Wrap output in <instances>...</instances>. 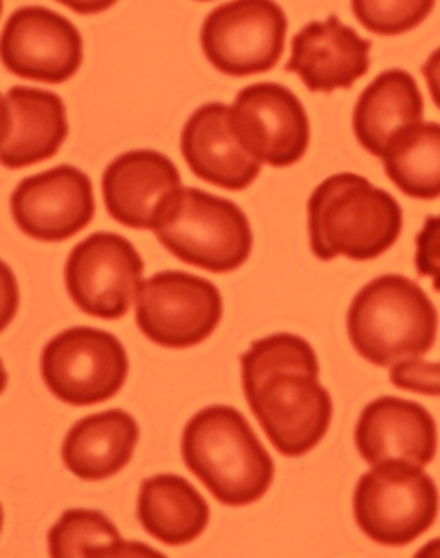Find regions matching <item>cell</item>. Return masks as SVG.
<instances>
[{
  "label": "cell",
  "instance_id": "obj_6",
  "mask_svg": "<svg viewBox=\"0 0 440 558\" xmlns=\"http://www.w3.org/2000/svg\"><path fill=\"white\" fill-rule=\"evenodd\" d=\"M354 514L371 541L404 547L432 527L439 514V489L420 466L384 463L358 480Z\"/></svg>",
  "mask_w": 440,
  "mask_h": 558
},
{
  "label": "cell",
  "instance_id": "obj_9",
  "mask_svg": "<svg viewBox=\"0 0 440 558\" xmlns=\"http://www.w3.org/2000/svg\"><path fill=\"white\" fill-rule=\"evenodd\" d=\"M288 21L274 2H231L203 24L200 47L220 73L247 77L267 73L284 53Z\"/></svg>",
  "mask_w": 440,
  "mask_h": 558
},
{
  "label": "cell",
  "instance_id": "obj_13",
  "mask_svg": "<svg viewBox=\"0 0 440 558\" xmlns=\"http://www.w3.org/2000/svg\"><path fill=\"white\" fill-rule=\"evenodd\" d=\"M11 210L25 235L41 242H63L93 222V183L77 168L61 165L25 178L12 193Z\"/></svg>",
  "mask_w": 440,
  "mask_h": 558
},
{
  "label": "cell",
  "instance_id": "obj_15",
  "mask_svg": "<svg viewBox=\"0 0 440 558\" xmlns=\"http://www.w3.org/2000/svg\"><path fill=\"white\" fill-rule=\"evenodd\" d=\"M371 41L330 15L294 35L286 71L296 73L310 93L351 89L370 68Z\"/></svg>",
  "mask_w": 440,
  "mask_h": 558
},
{
  "label": "cell",
  "instance_id": "obj_2",
  "mask_svg": "<svg viewBox=\"0 0 440 558\" xmlns=\"http://www.w3.org/2000/svg\"><path fill=\"white\" fill-rule=\"evenodd\" d=\"M181 453L187 470L225 506H248L273 483L274 463L245 415L209 405L184 427Z\"/></svg>",
  "mask_w": 440,
  "mask_h": 558
},
{
  "label": "cell",
  "instance_id": "obj_14",
  "mask_svg": "<svg viewBox=\"0 0 440 558\" xmlns=\"http://www.w3.org/2000/svg\"><path fill=\"white\" fill-rule=\"evenodd\" d=\"M355 446L370 466L410 463L423 469L436 459V421L419 402L383 396L362 411Z\"/></svg>",
  "mask_w": 440,
  "mask_h": 558
},
{
  "label": "cell",
  "instance_id": "obj_18",
  "mask_svg": "<svg viewBox=\"0 0 440 558\" xmlns=\"http://www.w3.org/2000/svg\"><path fill=\"white\" fill-rule=\"evenodd\" d=\"M180 187L176 165L155 150L127 151L102 174L107 213L131 229L151 230L157 210Z\"/></svg>",
  "mask_w": 440,
  "mask_h": 558
},
{
  "label": "cell",
  "instance_id": "obj_22",
  "mask_svg": "<svg viewBox=\"0 0 440 558\" xmlns=\"http://www.w3.org/2000/svg\"><path fill=\"white\" fill-rule=\"evenodd\" d=\"M388 178L401 193L420 201L440 197V125L426 122L398 136L383 157Z\"/></svg>",
  "mask_w": 440,
  "mask_h": 558
},
{
  "label": "cell",
  "instance_id": "obj_5",
  "mask_svg": "<svg viewBox=\"0 0 440 558\" xmlns=\"http://www.w3.org/2000/svg\"><path fill=\"white\" fill-rule=\"evenodd\" d=\"M151 230L171 255L217 275L241 268L254 248L244 210L197 187L174 191L157 210Z\"/></svg>",
  "mask_w": 440,
  "mask_h": 558
},
{
  "label": "cell",
  "instance_id": "obj_24",
  "mask_svg": "<svg viewBox=\"0 0 440 558\" xmlns=\"http://www.w3.org/2000/svg\"><path fill=\"white\" fill-rule=\"evenodd\" d=\"M433 2H352L357 21L371 34L393 37L406 34L426 21Z\"/></svg>",
  "mask_w": 440,
  "mask_h": 558
},
{
  "label": "cell",
  "instance_id": "obj_16",
  "mask_svg": "<svg viewBox=\"0 0 440 558\" xmlns=\"http://www.w3.org/2000/svg\"><path fill=\"white\" fill-rule=\"evenodd\" d=\"M66 107L51 90L15 86L2 97L0 161L21 170L50 160L66 140Z\"/></svg>",
  "mask_w": 440,
  "mask_h": 558
},
{
  "label": "cell",
  "instance_id": "obj_25",
  "mask_svg": "<svg viewBox=\"0 0 440 558\" xmlns=\"http://www.w3.org/2000/svg\"><path fill=\"white\" fill-rule=\"evenodd\" d=\"M391 383L404 391L440 398V363L411 362L400 363L391 369Z\"/></svg>",
  "mask_w": 440,
  "mask_h": 558
},
{
  "label": "cell",
  "instance_id": "obj_27",
  "mask_svg": "<svg viewBox=\"0 0 440 558\" xmlns=\"http://www.w3.org/2000/svg\"><path fill=\"white\" fill-rule=\"evenodd\" d=\"M423 74L426 77L430 97L440 109V48L430 54L429 60L423 66Z\"/></svg>",
  "mask_w": 440,
  "mask_h": 558
},
{
  "label": "cell",
  "instance_id": "obj_4",
  "mask_svg": "<svg viewBox=\"0 0 440 558\" xmlns=\"http://www.w3.org/2000/svg\"><path fill=\"white\" fill-rule=\"evenodd\" d=\"M439 314L423 288L401 275H383L362 288L347 314L358 355L375 366L426 355L437 339Z\"/></svg>",
  "mask_w": 440,
  "mask_h": 558
},
{
  "label": "cell",
  "instance_id": "obj_20",
  "mask_svg": "<svg viewBox=\"0 0 440 558\" xmlns=\"http://www.w3.org/2000/svg\"><path fill=\"white\" fill-rule=\"evenodd\" d=\"M423 113L424 99L416 80L407 71H384L355 104V136L368 154L383 158L398 136L419 125Z\"/></svg>",
  "mask_w": 440,
  "mask_h": 558
},
{
  "label": "cell",
  "instance_id": "obj_26",
  "mask_svg": "<svg viewBox=\"0 0 440 558\" xmlns=\"http://www.w3.org/2000/svg\"><path fill=\"white\" fill-rule=\"evenodd\" d=\"M416 246L417 275L432 278L433 290L440 293V216L427 217Z\"/></svg>",
  "mask_w": 440,
  "mask_h": 558
},
{
  "label": "cell",
  "instance_id": "obj_1",
  "mask_svg": "<svg viewBox=\"0 0 440 558\" xmlns=\"http://www.w3.org/2000/svg\"><path fill=\"white\" fill-rule=\"evenodd\" d=\"M241 363L245 398L271 446L290 459L316 449L332 423L334 404L320 385L310 343L274 333L252 343Z\"/></svg>",
  "mask_w": 440,
  "mask_h": 558
},
{
  "label": "cell",
  "instance_id": "obj_21",
  "mask_svg": "<svg viewBox=\"0 0 440 558\" xmlns=\"http://www.w3.org/2000/svg\"><path fill=\"white\" fill-rule=\"evenodd\" d=\"M137 515L151 537L176 547L196 541L206 531L210 509L183 476L157 475L142 483Z\"/></svg>",
  "mask_w": 440,
  "mask_h": 558
},
{
  "label": "cell",
  "instance_id": "obj_7",
  "mask_svg": "<svg viewBox=\"0 0 440 558\" xmlns=\"http://www.w3.org/2000/svg\"><path fill=\"white\" fill-rule=\"evenodd\" d=\"M41 378L66 404H100L114 398L129 375V356L118 337L94 327H73L41 352Z\"/></svg>",
  "mask_w": 440,
  "mask_h": 558
},
{
  "label": "cell",
  "instance_id": "obj_8",
  "mask_svg": "<svg viewBox=\"0 0 440 558\" xmlns=\"http://www.w3.org/2000/svg\"><path fill=\"white\" fill-rule=\"evenodd\" d=\"M222 311L216 284L191 272L161 271L142 283L135 320L157 345L190 349L212 336Z\"/></svg>",
  "mask_w": 440,
  "mask_h": 558
},
{
  "label": "cell",
  "instance_id": "obj_10",
  "mask_svg": "<svg viewBox=\"0 0 440 558\" xmlns=\"http://www.w3.org/2000/svg\"><path fill=\"white\" fill-rule=\"evenodd\" d=\"M144 269V259L125 236L97 232L77 243L68 256L64 283L84 314L115 320L127 316Z\"/></svg>",
  "mask_w": 440,
  "mask_h": 558
},
{
  "label": "cell",
  "instance_id": "obj_12",
  "mask_svg": "<svg viewBox=\"0 0 440 558\" xmlns=\"http://www.w3.org/2000/svg\"><path fill=\"white\" fill-rule=\"evenodd\" d=\"M0 54L5 70L22 80L66 83L83 63V37L63 15L28 5L5 22Z\"/></svg>",
  "mask_w": 440,
  "mask_h": 558
},
{
  "label": "cell",
  "instance_id": "obj_3",
  "mask_svg": "<svg viewBox=\"0 0 440 558\" xmlns=\"http://www.w3.org/2000/svg\"><path fill=\"white\" fill-rule=\"evenodd\" d=\"M310 250L322 262H368L387 253L403 230V209L360 174L327 178L307 203Z\"/></svg>",
  "mask_w": 440,
  "mask_h": 558
},
{
  "label": "cell",
  "instance_id": "obj_19",
  "mask_svg": "<svg viewBox=\"0 0 440 558\" xmlns=\"http://www.w3.org/2000/svg\"><path fill=\"white\" fill-rule=\"evenodd\" d=\"M137 421L122 409L87 415L74 424L61 449L64 466L84 482L118 475L137 449Z\"/></svg>",
  "mask_w": 440,
  "mask_h": 558
},
{
  "label": "cell",
  "instance_id": "obj_23",
  "mask_svg": "<svg viewBox=\"0 0 440 558\" xmlns=\"http://www.w3.org/2000/svg\"><path fill=\"white\" fill-rule=\"evenodd\" d=\"M48 548L54 558L160 557L140 544H129L114 522L93 509H70L48 532Z\"/></svg>",
  "mask_w": 440,
  "mask_h": 558
},
{
  "label": "cell",
  "instance_id": "obj_17",
  "mask_svg": "<svg viewBox=\"0 0 440 558\" xmlns=\"http://www.w3.org/2000/svg\"><path fill=\"white\" fill-rule=\"evenodd\" d=\"M181 154L199 180L229 191L247 190L261 171L260 161L235 138L231 107L209 102L187 119L181 132Z\"/></svg>",
  "mask_w": 440,
  "mask_h": 558
},
{
  "label": "cell",
  "instance_id": "obj_11",
  "mask_svg": "<svg viewBox=\"0 0 440 558\" xmlns=\"http://www.w3.org/2000/svg\"><path fill=\"white\" fill-rule=\"evenodd\" d=\"M231 125L242 148L273 168L297 163L309 147L306 109L281 84L257 83L242 89L231 107Z\"/></svg>",
  "mask_w": 440,
  "mask_h": 558
}]
</instances>
